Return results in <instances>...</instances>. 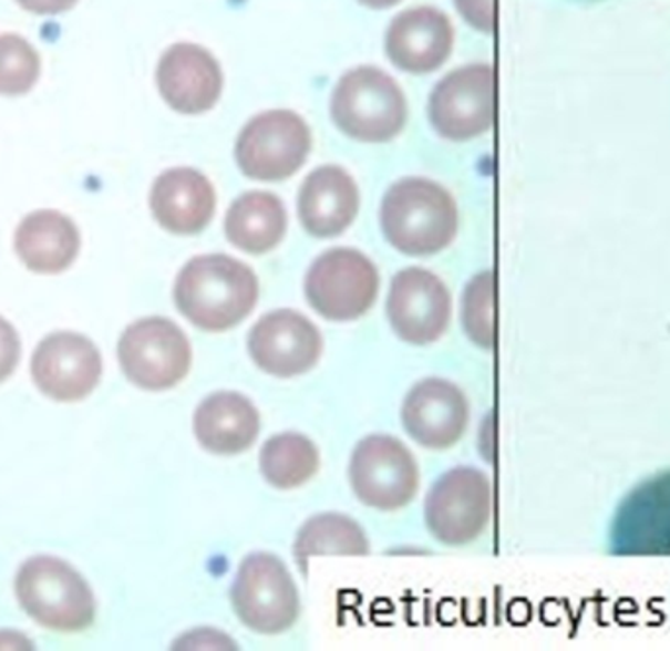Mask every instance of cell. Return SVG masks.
<instances>
[{"instance_id": "7", "label": "cell", "mask_w": 670, "mask_h": 651, "mask_svg": "<svg viewBox=\"0 0 670 651\" xmlns=\"http://www.w3.org/2000/svg\"><path fill=\"white\" fill-rule=\"evenodd\" d=\"M120 368L145 391H165L187 378L193 352L185 332L169 318H142L118 343Z\"/></svg>"}, {"instance_id": "21", "label": "cell", "mask_w": 670, "mask_h": 651, "mask_svg": "<svg viewBox=\"0 0 670 651\" xmlns=\"http://www.w3.org/2000/svg\"><path fill=\"white\" fill-rule=\"evenodd\" d=\"M259 430V412L239 393L210 394L195 412L196 440L210 454H241L254 446Z\"/></svg>"}, {"instance_id": "5", "label": "cell", "mask_w": 670, "mask_h": 651, "mask_svg": "<svg viewBox=\"0 0 670 651\" xmlns=\"http://www.w3.org/2000/svg\"><path fill=\"white\" fill-rule=\"evenodd\" d=\"M231 604L241 624L257 634H280L297 622L300 597L289 569L271 554H251L231 585Z\"/></svg>"}, {"instance_id": "18", "label": "cell", "mask_w": 670, "mask_h": 651, "mask_svg": "<svg viewBox=\"0 0 670 651\" xmlns=\"http://www.w3.org/2000/svg\"><path fill=\"white\" fill-rule=\"evenodd\" d=\"M402 424L420 446L447 450L467 430V396L445 379L420 381L404 401Z\"/></svg>"}, {"instance_id": "16", "label": "cell", "mask_w": 670, "mask_h": 651, "mask_svg": "<svg viewBox=\"0 0 670 651\" xmlns=\"http://www.w3.org/2000/svg\"><path fill=\"white\" fill-rule=\"evenodd\" d=\"M455 45L450 17L435 7H412L392 18L384 35V52L396 68L425 75L442 68Z\"/></svg>"}, {"instance_id": "1", "label": "cell", "mask_w": 670, "mask_h": 651, "mask_svg": "<svg viewBox=\"0 0 670 651\" xmlns=\"http://www.w3.org/2000/svg\"><path fill=\"white\" fill-rule=\"evenodd\" d=\"M173 297L190 324L204 332H226L251 314L259 283L251 267L224 254H210L183 267Z\"/></svg>"}, {"instance_id": "4", "label": "cell", "mask_w": 670, "mask_h": 651, "mask_svg": "<svg viewBox=\"0 0 670 651\" xmlns=\"http://www.w3.org/2000/svg\"><path fill=\"white\" fill-rule=\"evenodd\" d=\"M331 121L359 142H389L408 118L406 96L382 69L361 65L341 75L331 93Z\"/></svg>"}, {"instance_id": "30", "label": "cell", "mask_w": 670, "mask_h": 651, "mask_svg": "<svg viewBox=\"0 0 670 651\" xmlns=\"http://www.w3.org/2000/svg\"><path fill=\"white\" fill-rule=\"evenodd\" d=\"M79 0H17L18 7L35 17H55L73 9Z\"/></svg>"}, {"instance_id": "10", "label": "cell", "mask_w": 670, "mask_h": 651, "mask_svg": "<svg viewBox=\"0 0 670 651\" xmlns=\"http://www.w3.org/2000/svg\"><path fill=\"white\" fill-rule=\"evenodd\" d=\"M357 498L377 510H399L418 493V463L392 436H369L357 444L349 463Z\"/></svg>"}, {"instance_id": "14", "label": "cell", "mask_w": 670, "mask_h": 651, "mask_svg": "<svg viewBox=\"0 0 670 651\" xmlns=\"http://www.w3.org/2000/svg\"><path fill=\"white\" fill-rule=\"evenodd\" d=\"M255 365L272 378L289 379L315 368L322 355V335L297 310H275L255 322L247 338Z\"/></svg>"}, {"instance_id": "31", "label": "cell", "mask_w": 670, "mask_h": 651, "mask_svg": "<svg viewBox=\"0 0 670 651\" xmlns=\"http://www.w3.org/2000/svg\"><path fill=\"white\" fill-rule=\"evenodd\" d=\"M357 2L369 9L381 10L391 9L394 4H399L400 0H357Z\"/></svg>"}, {"instance_id": "8", "label": "cell", "mask_w": 670, "mask_h": 651, "mask_svg": "<svg viewBox=\"0 0 670 651\" xmlns=\"http://www.w3.org/2000/svg\"><path fill=\"white\" fill-rule=\"evenodd\" d=\"M310 147V130L297 112L267 111L241 130L236 162L249 179L282 180L305 165Z\"/></svg>"}, {"instance_id": "9", "label": "cell", "mask_w": 670, "mask_h": 651, "mask_svg": "<svg viewBox=\"0 0 670 651\" xmlns=\"http://www.w3.org/2000/svg\"><path fill=\"white\" fill-rule=\"evenodd\" d=\"M493 513L491 480L475 467L445 473L425 498V526L445 546H465L488 526Z\"/></svg>"}, {"instance_id": "15", "label": "cell", "mask_w": 670, "mask_h": 651, "mask_svg": "<svg viewBox=\"0 0 670 651\" xmlns=\"http://www.w3.org/2000/svg\"><path fill=\"white\" fill-rule=\"evenodd\" d=\"M32 378L43 394L75 403L93 393L102 378L101 352L89 338L55 332L43 338L32 355Z\"/></svg>"}, {"instance_id": "29", "label": "cell", "mask_w": 670, "mask_h": 651, "mask_svg": "<svg viewBox=\"0 0 670 651\" xmlns=\"http://www.w3.org/2000/svg\"><path fill=\"white\" fill-rule=\"evenodd\" d=\"M20 353H22V345L14 326L0 317V383L14 373Z\"/></svg>"}, {"instance_id": "17", "label": "cell", "mask_w": 670, "mask_h": 651, "mask_svg": "<svg viewBox=\"0 0 670 651\" xmlns=\"http://www.w3.org/2000/svg\"><path fill=\"white\" fill-rule=\"evenodd\" d=\"M157 89L173 111L200 114L218 103L224 73L213 53L196 43H173L157 63Z\"/></svg>"}, {"instance_id": "23", "label": "cell", "mask_w": 670, "mask_h": 651, "mask_svg": "<svg viewBox=\"0 0 670 651\" xmlns=\"http://www.w3.org/2000/svg\"><path fill=\"white\" fill-rule=\"evenodd\" d=\"M287 210L277 195L251 190L231 203L224 231L231 246L261 256L279 246L287 234Z\"/></svg>"}, {"instance_id": "12", "label": "cell", "mask_w": 670, "mask_h": 651, "mask_svg": "<svg viewBox=\"0 0 670 651\" xmlns=\"http://www.w3.org/2000/svg\"><path fill=\"white\" fill-rule=\"evenodd\" d=\"M427 114L433 128L451 142H467L493 126L494 71L484 63L453 69L433 86Z\"/></svg>"}, {"instance_id": "6", "label": "cell", "mask_w": 670, "mask_h": 651, "mask_svg": "<svg viewBox=\"0 0 670 651\" xmlns=\"http://www.w3.org/2000/svg\"><path fill=\"white\" fill-rule=\"evenodd\" d=\"M379 271L373 261L351 248L328 249L306 275L305 291L310 307L336 322L367 314L379 297Z\"/></svg>"}, {"instance_id": "13", "label": "cell", "mask_w": 670, "mask_h": 651, "mask_svg": "<svg viewBox=\"0 0 670 651\" xmlns=\"http://www.w3.org/2000/svg\"><path fill=\"white\" fill-rule=\"evenodd\" d=\"M386 314L400 340L414 345L437 342L450 326V291L432 271L408 267L392 279Z\"/></svg>"}, {"instance_id": "26", "label": "cell", "mask_w": 670, "mask_h": 651, "mask_svg": "<svg viewBox=\"0 0 670 651\" xmlns=\"http://www.w3.org/2000/svg\"><path fill=\"white\" fill-rule=\"evenodd\" d=\"M42 60L34 45L18 34H0V95L20 96L34 89Z\"/></svg>"}, {"instance_id": "22", "label": "cell", "mask_w": 670, "mask_h": 651, "mask_svg": "<svg viewBox=\"0 0 670 651\" xmlns=\"http://www.w3.org/2000/svg\"><path fill=\"white\" fill-rule=\"evenodd\" d=\"M14 248L30 271L55 275L75 261L81 236L69 216L58 210H35L18 226Z\"/></svg>"}, {"instance_id": "28", "label": "cell", "mask_w": 670, "mask_h": 651, "mask_svg": "<svg viewBox=\"0 0 670 651\" xmlns=\"http://www.w3.org/2000/svg\"><path fill=\"white\" fill-rule=\"evenodd\" d=\"M463 20L484 34L493 32L496 22L494 0H453Z\"/></svg>"}, {"instance_id": "20", "label": "cell", "mask_w": 670, "mask_h": 651, "mask_svg": "<svg viewBox=\"0 0 670 651\" xmlns=\"http://www.w3.org/2000/svg\"><path fill=\"white\" fill-rule=\"evenodd\" d=\"M359 210L355 180L340 165H323L306 177L298 193L300 224L315 238H336Z\"/></svg>"}, {"instance_id": "3", "label": "cell", "mask_w": 670, "mask_h": 651, "mask_svg": "<svg viewBox=\"0 0 670 651\" xmlns=\"http://www.w3.org/2000/svg\"><path fill=\"white\" fill-rule=\"evenodd\" d=\"M17 597L28 617L53 632H83L96 614L85 577L60 557L35 556L24 561L18 569Z\"/></svg>"}, {"instance_id": "27", "label": "cell", "mask_w": 670, "mask_h": 651, "mask_svg": "<svg viewBox=\"0 0 670 651\" xmlns=\"http://www.w3.org/2000/svg\"><path fill=\"white\" fill-rule=\"evenodd\" d=\"M463 326L468 338L481 348L494 345V277L476 275L463 294Z\"/></svg>"}, {"instance_id": "11", "label": "cell", "mask_w": 670, "mask_h": 651, "mask_svg": "<svg viewBox=\"0 0 670 651\" xmlns=\"http://www.w3.org/2000/svg\"><path fill=\"white\" fill-rule=\"evenodd\" d=\"M611 556H670V469L631 488L611 516Z\"/></svg>"}, {"instance_id": "25", "label": "cell", "mask_w": 670, "mask_h": 651, "mask_svg": "<svg viewBox=\"0 0 670 651\" xmlns=\"http://www.w3.org/2000/svg\"><path fill=\"white\" fill-rule=\"evenodd\" d=\"M265 479L275 488H295L312 479L320 467L318 447L302 434H279L265 442L259 457Z\"/></svg>"}, {"instance_id": "24", "label": "cell", "mask_w": 670, "mask_h": 651, "mask_svg": "<svg viewBox=\"0 0 670 651\" xmlns=\"http://www.w3.org/2000/svg\"><path fill=\"white\" fill-rule=\"evenodd\" d=\"M367 556L369 540L365 531L343 515H322L310 518L298 531L295 557L300 571L306 574L308 559L315 556Z\"/></svg>"}, {"instance_id": "2", "label": "cell", "mask_w": 670, "mask_h": 651, "mask_svg": "<svg viewBox=\"0 0 670 651\" xmlns=\"http://www.w3.org/2000/svg\"><path fill=\"white\" fill-rule=\"evenodd\" d=\"M381 228L392 248L402 254L433 256L457 236V205L435 180L406 177L382 198Z\"/></svg>"}, {"instance_id": "19", "label": "cell", "mask_w": 670, "mask_h": 651, "mask_svg": "<svg viewBox=\"0 0 670 651\" xmlns=\"http://www.w3.org/2000/svg\"><path fill=\"white\" fill-rule=\"evenodd\" d=\"M150 206L153 218L165 230L195 236L213 220L216 195L203 173L193 167H173L153 183Z\"/></svg>"}]
</instances>
